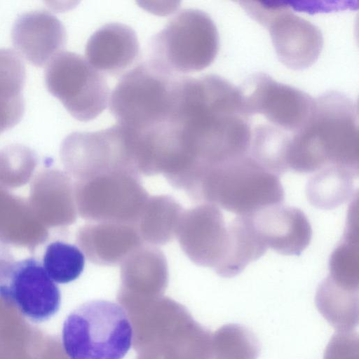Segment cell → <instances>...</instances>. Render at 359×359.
<instances>
[{
    "instance_id": "1",
    "label": "cell",
    "mask_w": 359,
    "mask_h": 359,
    "mask_svg": "<svg viewBox=\"0 0 359 359\" xmlns=\"http://www.w3.org/2000/svg\"><path fill=\"white\" fill-rule=\"evenodd\" d=\"M156 133L164 176L187 191L209 170L249 154L252 121L241 88L215 74L180 76Z\"/></svg>"
},
{
    "instance_id": "2",
    "label": "cell",
    "mask_w": 359,
    "mask_h": 359,
    "mask_svg": "<svg viewBox=\"0 0 359 359\" xmlns=\"http://www.w3.org/2000/svg\"><path fill=\"white\" fill-rule=\"evenodd\" d=\"M288 166L300 173L337 166L358 174V109L351 97L330 91L315 98L309 121L292 135Z\"/></svg>"
},
{
    "instance_id": "3",
    "label": "cell",
    "mask_w": 359,
    "mask_h": 359,
    "mask_svg": "<svg viewBox=\"0 0 359 359\" xmlns=\"http://www.w3.org/2000/svg\"><path fill=\"white\" fill-rule=\"evenodd\" d=\"M189 197L237 216H251L282 205L285 192L279 177L248 154L208 170Z\"/></svg>"
},
{
    "instance_id": "4",
    "label": "cell",
    "mask_w": 359,
    "mask_h": 359,
    "mask_svg": "<svg viewBox=\"0 0 359 359\" xmlns=\"http://www.w3.org/2000/svg\"><path fill=\"white\" fill-rule=\"evenodd\" d=\"M133 327L126 311L107 300H92L65 318L62 342L69 359H123L133 341Z\"/></svg>"
},
{
    "instance_id": "5",
    "label": "cell",
    "mask_w": 359,
    "mask_h": 359,
    "mask_svg": "<svg viewBox=\"0 0 359 359\" xmlns=\"http://www.w3.org/2000/svg\"><path fill=\"white\" fill-rule=\"evenodd\" d=\"M149 45V61L165 72L180 75L210 66L218 53L219 37L208 14L187 8L154 35Z\"/></svg>"
},
{
    "instance_id": "6",
    "label": "cell",
    "mask_w": 359,
    "mask_h": 359,
    "mask_svg": "<svg viewBox=\"0 0 359 359\" xmlns=\"http://www.w3.org/2000/svg\"><path fill=\"white\" fill-rule=\"evenodd\" d=\"M76 210L92 222H118L136 226L149 196L139 175L111 172L74 182Z\"/></svg>"
},
{
    "instance_id": "7",
    "label": "cell",
    "mask_w": 359,
    "mask_h": 359,
    "mask_svg": "<svg viewBox=\"0 0 359 359\" xmlns=\"http://www.w3.org/2000/svg\"><path fill=\"white\" fill-rule=\"evenodd\" d=\"M0 298L34 323L53 318L61 305L59 287L34 257L17 261L0 244Z\"/></svg>"
},
{
    "instance_id": "8",
    "label": "cell",
    "mask_w": 359,
    "mask_h": 359,
    "mask_svg": "<svg viewBox=\"0 0 359 359\" xmlns=\"http://www.w3.org/2000/svg\"><path fill=\"white\" fill-rule=\"evenodd\" d=\"M48 90L80 121H89L107 107L109 87L103 75L81 55L62 51L48 64L45 72Z\"/></svg>"
},
{
    "instance_id": "9",
    "label": "cell",
    "mask_w": 359,
    "mask_h": 359,
    "mask_svg": "<svg viewBox=\"0 0 359 359\" xmlns=\"http://www.w3.org/2000/svg\"><path fill=\"white\" fill-rule=\"evenodd\" d=\"M240 4L250 18L269 31L277 57L283 65L302 70L317 61L323 38L315 25L282 4L243 1Z\"/></svg>"
},
{
    "instance_id": "10",
    "label": "cell",
    "mask_w": 359,
    "mask_h": 359,
    "mask_svg": "<svg viewBox=\"0 0 359 359\" xmlns=\"http://www.w3.org/2000/svg\"><path fill=\"white\" fill-rule=\"evenodd\" d=\"M60 154L67 173L76 181L118 171L139 175L127 134L118 123L97 131L70 133Z\"/></svg>"
},
{
    "instance_id": "11",
    "label": "cell",
    "mask_w": 359,
    "mask_h": 359,
    "mask_svg": "<svg viewBox=\"0 0 359 359\" xmlns=\"http://www.w3.org/2000/svg\"><path fill=\"white\" fill-rule=\"evenodd\" d=\"M241 89L250 118L259 115L265 123L292 135L304 126L314 107L315 98L265 73L251 76Z\"/></svg>"
},
{
    "instance_id": "12",
    "label": "cell",
    "mask_w": 359,
    "mask_h": 359,
    "mask_svg": "<svg viewBox=\"0 0 359 359\" xmlns=\"http://www.w3.org/2000/svg\"><path fill=\"white\" fill-rule=\"evenodd\" d=\"M176 237L194 264L215 270L226 255L228 226L219 207L203 203L184 211Z\"/></svg>"
},
{
    "instance_id": "13",
    "label": "cell",
    "mask_w": 359,
    "mask_h": 359,
    "mask_svg": "<svg viewBox=\"0 0 359 359\" xmlns=\"http://www.w3.org/2000/svg\"><path fill=\"white\" fill-rule=\"evenodd\" d=\"M67 32L61 21L46 11H34L20 15L12 29L16 50L37 67H43L64 48Z\"/></svg>"
},
{
    "instance_id": "14",
    "label": "cell",
    "mask_w": 359,
    "mask_h": 359,
    "mask_svg": "<svg viewBox=\"0 0 359 359\" xmlns=\"http://www.w3.org/2000/svg\"><path fill=\"white\" fill-rule=\"evenodd\" d=\"M28 201L46 227L69 226L76 219L74 182L67 172L55 169L40 172L32 183Z\"/></svg>"
},
{
    "instance_id": "15",
    "label": "cell",
    "mask_w": 359,
    "mask_h": 359,
    "mask_svg": "<svg viewBox=\"0 0 359 359\" xmlns=\"http://www.w3.org/2000/svg\"><path fill=\"white\" fill-rule=\"evenodd\" d=\"M268 248L284 255H299L309 245L312 229L299 208L282 205L251 215Z\"/></svg>"
},
{
    "instance_id": "16",
    "label": "cell",
    "mask_w": 359,
    "mask_h": 359,
    "mask_svg": "<svg viewBox=\"0 0 359 359\" xmlns=\"http://www.w3.org/2000/svg\"><path fill=\"white\" fill-rule=\"evenodd\" d=\"M140 43L135 32L127 25L111 22L97 29L88 39L85 56L100 73L116 76L137 61Z\"/></svg>"
},
{
    "instance_id": "17",
    "label": "cell",
    "mask_w": 359,
    "mask_h": 359,
    "mask_svg": "<svg viewBox=\"0 0 359 359\" xmlns=\"http://www.w3.org/2000/svg\"><path fill=\"white\" fill-rule=\"evenodd\" d=\"M76 243L93 263L113 266L121 262L143 241L134 224L118 222H93L81 226Z\"/></svg>"
},
{
    "instance_id": "18",
    "label": "cell",
    "mask_w": 359,
    "mask_h": 359,
    "mask_svg": "<svg viewBox=\"0 0 359 359\" xmlns=\"http://www.w3.org/2000/svg\"><path fill=\"white\" fill-rule=\"evenodd\" d=\"M48 231L33 212L29 201L0 186V243L33 252L48 238Z\"/></svg>"
},
{
    "instance_id": "19",
    "label": "cell",
    "mask_w": 359,
    "mask_h": 359,
    "mask_svg": "<svg viewBox=\"0 0 359 359\" xmlns=\"http://www.w3.org/2000/svg\"><path fill=\"white\" fill-rule=\"evenodd\" d=\"M121 264V294H156L163 291L168 285L166 259L155 246L142 245Z\"/></svg>"
},
{
    "instance_id": "20",
    "label": "cell",
    "mask_w": 359,
    "mask_h": 359,
    "mask_svg": "<svg viewBox=\"0 0 359 359\" xmlns=\"http://www.w3.org/2000/svg\"><path fill=\"white\" fill-rule=\"evenodd\" d=\"M227 226L229 238L226 255L214 271L222 277L231 278L264 255L268 247L251 216H238Z\"/></svg>"
},
{
    "instance_id": "21",
    "label": "cell",
    "mask_w": 359,
    "mask_h": 359,
    "mask_svg": "<svg viewBox=\"0 0 359 359\" xmlns=\"http://www.w3.org/2000/svg\"><path fill=\"white\" fill-rule=\"evenodd\" d=\"M183 212L170 196H149L136 224L143 243L156 245L171 241L177 236Z\"/></svg>"
},
{
    "instance_id": "22",
    "label": "cell",
    "mask_w": 359,
    "mask_h": 359,
    "mask_svg": "<svg viewBox=\"0 0 359 359\" xmlns=\"http://www.w3.org/2000/svg\"><path fill=\"white\" fill-rule=\"evenodd\" d=\"M358 176V173L344 168H323L316 172L307 182L308 201L323 210L337 208L353 197L354 179Z\"/></svg>"
},
{
    "instance_id": "23",
    "label": "cell",
    "mask_w": 359,
    "mask_h": 359,
    "mask_svg": "<svg viewBox=\"0 0 359 359\" xmlns=\"http://www.w3.org/2000/svg\"><path fill=\"white\" fill-rule=\"evenodd\" d=\"M42 265L55 283L65 284L79 277L84 268L85 257L76 245L57 241L47 246Z\"/></svg>"
},
{
    "instance_id": "24",
    "label": "cell",
    "mask_w": 359,
    "mask_h": 359,
    "mask_svg": "<svg viewBox=\"0 0 359 359\" xmlns=\"http://www.w3.org/2000/svg\"><path fill=\"white\" fill-rule=\"evenodd\" d=\"M37 157L29 147L11 144L0 150V186L18 187L26 184L36 166Z\"/></svg>"
},
{
    "instance_id": "25",
    "label": "cell",
    "mask_w": 359,
    "mask_h": 359,
    "mask_svg": "<svg viewBox=\"0 0 359 359\" xmlns=\"http://www.w3.org/2000/svg\"><path fill=\"white\" fill-rule=\"evenodd\" d=\"M26 77L25 67L17 52L0 48V97L22 95Z\"/></svg>"
},
{
    "instance_id": "26",
    "label": "cell",
    "mask_w": 359,
    "mask_h": 359,
    "mask_svg": "<svg viewBox=\"0 0 359 359\" xmlns=\"http://www.w3.org/2000/svg\"><path fill=\"white\" fill-rule=\"evenodd\" d=\"M22 95L13 98L0 97V134L17 125L24 114Z\"/></svg>"
}]
</instances>
